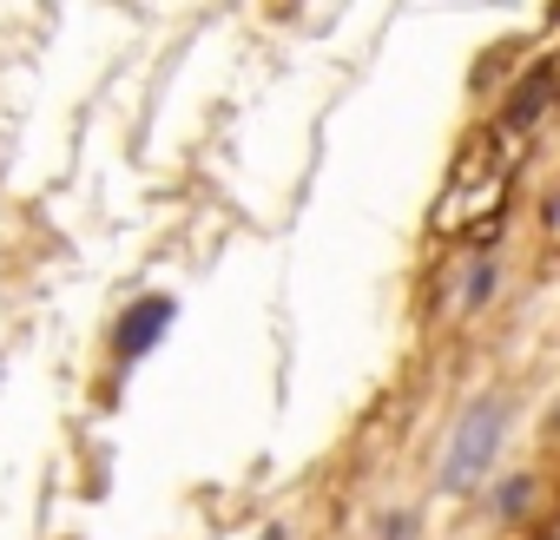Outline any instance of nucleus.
I'll list each match as a JSON object with an SVG mask.
<instances>
[{"label": "nucleus", "mask_w": 560, "mask_h": 540, "mask_svg": "<svg viewBox=\"0 0 560 540\" xmlns=\"http://www.w3.org/2000/svg\"><path fill=\"white\" fill-rule=\"evenodd\" d=\"M165 324H172V297H139V304L126 310V324H119V356H126V363L145 356V350L165 337Z\"/></svg>", "instance_id": "f03ea898"}, {"label": "nucleus", "mask_w": 560, "mask_h": 540, "mask_svg": "<svg viewBox=\"0 0 560 540\" xmlns=\"http://www.w3.org/2000/svg\"><path fill=\"white\" fill-rule=\"evenodd\" d=\"M494 442H501V402H475L448 448V488H475L494 461Z\"/></svg>", "instance_id": "f257e3e1"}, {"label": "nucleus", "mask_w": 560, "mask_h": 540, "mask_svg": "<svg viewBox=\"0 0 560 540\" xmlns=\"http://www.w3.org/2000/svg\"><path fill=\"white\" fill-rule=\"evenodd\" d=\"M264 540H277V533H264Z\"/></svg>", "instance_id": "20e7f679"}, {"label": "nucleus", "mask_w": 560, "mask_h": 540, "mask_svg": "<svg viewBox=\"0 0 560 540\" xmlns=\"http://www.w3.org/2000/svg\"><path fill=\"white\" fill-rule=\"evenodd\" d=\"M547 86H553V73H534V80L514 93V106H508V126H534V119H540V99H547Z\"/></svg>", "instance_id": "7ed1b4c3"}]
</instances>
